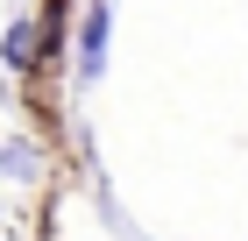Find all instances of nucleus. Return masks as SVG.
I'll use <instances>...</instances> for the list:
<instances>
[{
	"label": "nucleus",
	"instance_id": "obj_1",
	"mask_svg": "<svg viewBox=\"0 0 248 241\" xmlns=\"http://www.w3.org/2000/svg\"><path fill=\"white\" fill-rule=\"evenodd\" d=\"M107 50H114V0H85V15H78V57H71L78 85L107 78Z\"/></svg>",
	"mask_w": 248,
	"mask_h": 241
},
{
	"label": "nucleus",
	"instance_id": "obj_2",
	"mask_svg": "<svg viewBox=\"0 0 248 241\" xmlns=\"http://www.w3.org/2000/svg\"><path fill=\"white\" fill-rule=\"evenodd\" d=\"M36 29H43L36 15H15V21H7V36H0V64H7V71H36V57H43Z\"/></svg>",
	"mask_w": 248,
	"mask_h": 241
}]
</instances>
